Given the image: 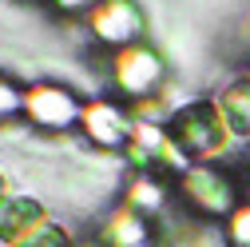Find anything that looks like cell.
Segmentation results:
<instances>
[{"instance_id": "cell-1", "label": "cell", "mask_w": 250, "mask_h": 247, "mask_svg": "<svg viewBox=\"0 0 250 247\" xmlns=\"http://www.w3.org/2000/svg\"><path fill=\"white\" fill-rule=\"evenodd\" d=\"M36 220V203H28V199H12L8 207H0V239L4 243H16L28 223Z\"/></svg>"}, {"instance_id": "cell-2", "label": "cell", "mask_w": 250, "mask_h": 247, "mask_svg": "<svg viewBox=\"0 0 250 247\" xmlns=\"http://www.w3.org/2000/svg\"><path fill=\"white\" fill-rule=\"evenodd\" d=\"M24 247H68V239H64V231H56V227H44V231H36L32 239H28Z\"/></svg>"}, {"instance_id": "cell-3", "label": "cell", "mask_w": 250, "mask_h": 247, "mask_svg": "<svg viewBox=\"0 0 250 247\" xmlns=\"http://www.w3.org/2000/svg\"><path fill=\"white\" fill-rule=\"evenodd\" d=\"M234 243L238 247H250V211H242L234 220Z\"/></svg>"}]
</instances>
